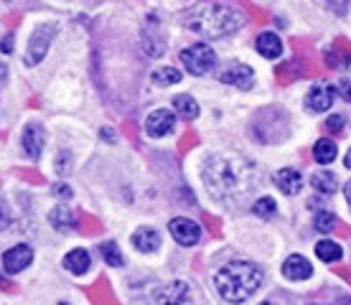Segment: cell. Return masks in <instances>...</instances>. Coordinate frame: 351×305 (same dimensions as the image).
Returning <instances> with one entry per match:
<instances>
[{"label":"cell","instance_id":"cell-10","mask_svg":"<svg viewBox=\"0 0 351 305\" xmlns=\"http://www.w3.org/2000/svg\"><path fill=\"white\" fill-rule=\"evenodd\" d=\"M219 82L234 84V87H239V89H250L255 84V74H252V69L245 66V64H229L227 69L219 71Z\"/></svg>","mask_w":351,"mask_h":305},{"label":"cell","instance_id":"cell-26","mask_svg":"<svg viewBox=\"0 0 351 305\" xmlns=\"http://www.w3.org/2000/svg\"><path fill=\"white\" fill-rule=\"evenodd\" d=\"M313 227H316L318 232L328 234V232H331V229L336 227V217L331 214V211H318L316 219H313Z\"/></svg>","mask_w":351,"mask_h":305},{"label":"cell","instance_id":"cell-24","mask_svg":"<svg viewBox=\"0 0 351 305\" xmlns=\"http://www.w3.org/2000/svg\"><path fill=\"white\" fill-rule=\"evenodd\" d=\"M311 186H313L321 196H331V193L336 191V178L331 173H316L311 178Z\"/></svg>","mask_w":351,"mask_h":305},{"label":"cell","instance_id":"cell-2","mask_svg":"<svg viewBox=\"0 0 351 305\" xmlns=\"http://www.w3.org/2000/svg\"><path fill=\"white\" fill-rule=\"evenodd\" d=\"M242 23H245V16L237 8L221 5V3L196 5L193 10L186 13V26L196 34L206 36V38H221L227 34H234Z\"/></svg>","mask_w":351,"mask_h":305},{"label":"cell","instance_id":"cell-22","mask_svg":"<svg viewBox=\"0 0 351 305\" xmlns=\"http://www.w3.org/2000/svg\"><path fill=\"white\" fill-rule=\"evenodd\" d=\"M99 252H102V260L112 267H123L125 265V254L120 252V247L114 242H102L99 244Z\"/></svg>","mask_w":351,"mask_h":305},{"label":"cell","instance_id":"cell-18","mask_svg":"<svg viewBox=\"0 0 351 305\" xmlns=\"http://www.w3.org/2000/svg\"><path fill=\"white\" fill-rule=\"evenodd\" d=\"M49 221H51L53 229L66 232V229L77 227V214H74L69 206H56V209H51V214H49Z\"/></svg>","mask_w":351,"mask_h":305},{"label":"cell","instance_id":"cell-32","mask_svg":"<svg viewBox=\"0 0 351 305\" xmlns=\"http://www.w3.org/2000/svg\"><path fill=\"white\" fill-rule=\"evenodd\" d=\"M341 87L346 89V92H343V97H346V99L351 102V84H349V82H341Z\"/></svg>","mask_w":351,"mask_h":305},{"label":"cell","instance_id":"cell-13","mask_svg":"<svg viewBox=\"0 0 351 305\" xmlns=\"http://www.w3.org/2000/svg\"><path fill=\"white\" fill-rule=\"evenodd\" d=\"M311 272H313L311 262L306 257H300V254H290L288 260H285V265H282V275L290 280H306L311 278Z\"/></svg>","mask_w":351,"mask_h":305},{"label":"cell","instance_id":"cell-28","mask_svg":"<svg viewBox=\"0 0 351 305\" xmlns=\"http://www.w3.org/2000/svg\"><path fill=\"white\" fill-rule=\"evenodd\" d=\"M10 224V209H8V204L3 201V196H0V232L8 227Z\"/></svg>","mask_w":351,"mask_h":305},{"label":"cell","instance_id":"cell-34","mask_svg":"<svg viewBox=\"0 0 351 305\" xmlns=\"http://www.w3.org/2000/svg\"><path fill=\"white\" fill-rule=\"evenodd\" d=\"M343 191H346V199H349V201H351V181H349V183H346V188H343Z\"/></svg>","mask_w":351,"mask_h":305},{"label":"cell","instance_id":"cell-16","mask_svg":"<svg viewBox=\"0 0 351 305\" xmlns=\"http://www.w3.org/2000/svg\"><path fill=\"white\" fill-rule=\"evenodd\" d=\"M132 244H135V249H141V252H156L160 247V234L156 229H138L135 234H132Z\"/></svg>","mask_w":351,"mask_h":305},{"label":"cell","instance_id":"cell-1","mask_svg":"<svg viewBox=\"0 0 351 305\" xmlns=\"http://www.w3.org/2000/svg\"><path fill=\"white\" fill-rule=\"evenodd\" d=\"M204 183H206L219 199L242 196L245 191L252 188L255 173H252V166H250L247 160L214 156V158H209L206 166H204Z\"/></svg>","mask_w":351,"mask_h":305},{"label":"cell","instance_id":"cell-15","mask_svg":"<svg viewBox=\"0 0 351 305\" xmlns=\"http://www.w3.org/2000/svg\"><path fill=\"white\" fill-rule=\"evenodd\" d=\"M255 46H257V51L263 53L265 59H278V56L282 53V41L272 34V31H265V34L257 36Z\"/></svg>","mask_w":351,"mask_h":305},{"label":"cell","instance_id":"cell-25","mask_svg":"<svg viewBox=\"0 0 351 305\" xmlns=\"http://www.w3.org/2000/svg\"><path fill=\"white\" fill-rule=\"evenodd\" d=\"M252 211H255L257 217L270 219V217H275V211H278V204H275V199H270V196H263V199H257V204L252 206Z\"/></svg>","mask_w":351,"mask_h":305},{"label":"cell","instance_id":"cell-9","mask_svg":"<svg viewBox=\"0 0 351 305\" xmlns=\"http://www.w3.org/2000/svg\"><path fill=\"white\" fill-rule=\"evenodd\" d=\"M176 127V114L171 110H156V112L148 114V120H145V130L148 135L153 138H163L168 132H173Z\"/></svg>","mask_w":351,"mask_h":305},{"label":"cell","instance_id":"cell-29","mask_svg":"<svg viewBox=\"0 0 351 305\" xmlns=\"http://www.w3.org/2000/svg\"><path fill=\"white\" fill-rule=\"evenodd\" d=\"M53 196H59V199H71V188L69 186H64V183H56V186H53Z\"/></svg>","mask_w":351,"mask_h":305},{"label":"cell","instance_id":"cell-7","mask_svg":"<svg viewBox=\"0 0 351 305\" xmlns=\"http://www.w3.org/2000/svg\"><path fill=\"white\" fill-rule=\"evenodd\" d=\"M156 305H191V288L186 282H168L156 290Z\"/></svg>","mask_w":351,"mask_h":305},{"label":"cell","instance_id":"cell-19","mask_svg":"<svg viewBox=\"0 0 351 305\" xmlns=\"http://www.w3.org/2000/svg\"><path fill=\"white\" fill-rule=\"evenodd\" d=\"M313 158H316L321 166H328L331 160L336 158V143L334 140H328V138H321L313 145Z\"/></svg>","mask_w":351,"mask_h":305},{"label":"cell","instance_id":"cell-21","mask_svg":"<svg viewBox=\"0 0 351 305\" xmlns=\"http://www.w3.org/2000/svg\"><path fill=\"white\" fill-rule=\"evenodd\" d=\"M316 254H318V260H324V262H339L343 249L336 242H331V239H321V242L316 244Z\"/></svg>","mask_w":351,"mask_h":305},{"label":"cell","instance_id":"cell-36","mask_svg":"<svg viewBox=\"0 0 351 305\" xmlns=\"http://www.w3.org/2000/svg\"><path fill=\"white\" fill-rule=\"evenodd\" d=\"M59 305H69V303H59Z\"/></svg>","mask_w":351,"mask_h":305},{"label":"cell","instance_id":"cell-33","mask_svg":"<svg viewBox=\"0 0 351 305\" xmlns=\"http://www.w3.org/2000/svg\"><path fill=\"white\" fill-rule=\"evenodd\" d=\"M343 163H346V168H351V148H349V153H346V158H343Z\"/></svg>","mask_w":351,"mask_h":305},{"label":"cell","instance_id":"cell-30","mask_svg":"<svg viewBox=\"0 0 351 305\" xmlns=\"http://www.w3.org/2000/svg\"><path fill=\"white\" fill-rule=\"evenodd\" d=\"M341 125H343V117H341V114H334V117H328V132L341 130Z\"/></svg>","mask_w":351,"mask_h":305},{"label":"cell","instance_id":"cell-5","mask_svg":"<svg viewBox=\"0 0 351 305\" xmlns=\"http://www.w3.org/2000/svg\"><path fill=\"white\" fill-rule=\"evenodd\" d=\"M53 34H56V26H53V23L36 28L34 36H31V44H28V49H26V56H23L26 66H36L38 61L44 59L46 51H49V44H51Z\"/></svg>","mask_w":351,"mask_h":305},{"label":"cell","instance_id":"cell-3","mask_svg":"<svg viewBox=\"0 0 351 305\" xmlns=\"http://www.w3.org/2000/svg\"><path fill=\"white\" fill-rule=\"evenodd\" d=\"M214 285L219 290V295L229 303H245L260 285H263V270L252 262H227L217 278Z\"/></svg>","mask_w":351,"mask_h":305},{"label":"cell","instance_id":"cell-35","mask_svg":"<svg viewBox=\"0 0 351 305\" xmlns=\"http://www.w3.org/2000/svg\"><path fill=\"white\" fill-rule=\"evenodd\" d=\"M260 305H275V303H270V300H265V303H260Z\"/></svg>","mask_w":351,"mask_h":305},{"label":"cell","instance_id":"cell-8","mask_svg":"<svg viewBox=\"0 0 351 305\" xmlns=\"http://www.w3.org/2000/svg\"><path fill=\"white\" fill-rule=\"evenodd\" d=\"M31 260H34V249L28 244H16V247H10L8 252H3V270L8 275H16L23 267H28Z\"/></svg>","mask_w":351,"mask_h":305},{"label":"cell","instance_id":"cell-6","mask_svg":"<svg viewBox=\"0 0 351 305\" xmlns=\"http://www.w3.org/2000/svg\"><path fill=\"white\" fill-rule=\"evenodd\" d=\"M168 232H171V236H173L181 247H193V244L202 239V227H199L193 219H186V217L171 219Z\"/></svg>","mask_w":351,"mask_h":305},{"label":"cell","instance_id":"cell-4","mask_svg":"<svg viewBox=\"0 0 351 305\" xmlns=\"http://www.w3.org/2000/svg\"><path fill=\"white\" fill-rule=\"evenodd\" d=\"M181 61H184V66L189 74L204 77V74L214 71V66H217V53L211 51L206 44H193L181 51Z\"/></svg>","mask_w":351,"mask_h":305},{"label":"cell","instance_id":"cell-20","mask_svg":"<svg viewBox=\"0 0 351 305\" xmlns=\"http://www.w3.org/2000/svg\"><path fill=\"white\" fill-rule=\"evenodd\" d=\"M173 110L181 112V117H186V120H193L199 114V102L191 95H178L173 99Z\"/></svg>","mask_w":351,"mask_h":305},{"label":"cell","instance_id":"cell-17","mask_svg":"<svg viewBox=\"0 0 351 305\" xmlns=\"http://www.w3.org/2000/svg\"><path fill=\"white\" fill-rule=\"evenodd\" d=\"M89 265H92V260H89L87 249H71V252L64 257V267H66L71 275H84V272L89 270Z\"/></svg>","mask_w":351,"mask_h":305},{"label":"cell","instance_id":"cell-12","mask_svg":"<svg viewBox=\"0 0 351 305\" xmlns=\"http://www.w3.org/2000/svg\"><path fill=\"white\" fill-rule=\"evenodd\" d=\"M275 183H278V188H280L282 193H288V196H293V193H300V188H303V175L295 171V168H282V171H278V175H275Z\"/></svg>","mask_w":351,"mask_h":305},{"label":"cell","instance_id":"cell-14","mask_svg":"<svg viewBox=\"0 0 351 305\" xmlns=\"http://www.w3.org/2000/svg\"><path fill=\"white\" fill-rule=\"evenodd\" d=\"M308 110L313 112H326L328 107L334 105V87H316L306 99Z\"/></svg>","mask_w":351,"mask_h":305},{"label":"cell","instance_id":"cell-31","mask_svg":"<svg viewBox=\"0 0 351 305\" xmlns=\"http://www.w3.org/2000/svg\"><path fill=\"white\" fill-rule=\"evenodd\" d=\"M0 51H3V53L13 51V34H8L5 38H3V41H0Z\"/></svg>","mask_w":351,"mask_h":305},{"label":"cell","instance_id":"cell-27","mask_svg":"<svg viewBox=\"0 0 351 305\" xmlns=\"http://www.w3.org/2000/svg\"><path fill=\"white\" fill-rule=\"evenodd\" d=\"M56 171H59V175H66L71 171V156L66 150H62L59 158H56Z\"/></svg>","mask_w":351,"mask_h":305},{"label":"cell","instance_id":"cell-23","mask_svg":"<svg viewBox=\"0 0 351 305\" xmlns=\"http://www.w3.org/2000/svg\"><path fill=\"white\" fill-rule=\"evenodd\" d=\"M153 82H156V84H160V87L178 84V82H181V71L173 69V66H160V69L153 71Z\"/></svg>","mask_w":351,"mask_h":305},{"label":"cell","instance_id":"cell-11","mask_svg":"<svg viewBox=\"0 0 351 305\" xmlns=\"http://www.w3.org/2000/svg\"><path fill=\"white\" fill-rule=\"evenodd\" d=\"M21 143H23V150H26L31 158H38L41 153H44V143H46V132L41 125H36V122H31L26 130H23V138H21Z\"/></svg>","mask_w":351,"mask_h":305}]
</instances>
